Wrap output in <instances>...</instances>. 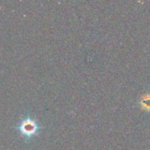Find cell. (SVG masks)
I'll return each mask as SVG.
<instances>
[{
	"label": "cell",
	"mask_w": 150,
	"mask_h": 150,
	"mask_svg": "<svg viewBox=\"0 0 150 150\" xmlns=\"http://www.w3.org/2000/svg\"><path fill=\"white\" fill-rule=\"evenodd\" d=\"M18 130L27 142L32 137L38 134V132L40 130V127L34 120L29 117H25L24 120H21L20 124L18 127Z\"/></svg>",
	"instance_id": "obj_1"
}]
</instances>
